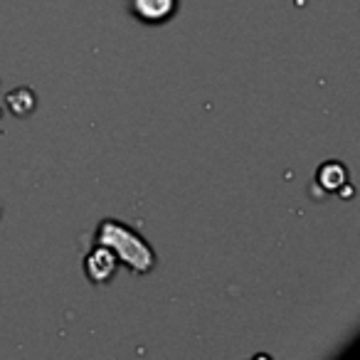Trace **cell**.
<instances>
[{
	"instance_id": "1",
	"label": "cell",
	"mask_w": 360,
	"mask_h": 360,
	"mask_svg": "<svg viewBox=\"0 0 360 360\" xmlns=\"http://www.w3.org/2000/svg\"><path fill=\"white\" fill-rule=\"evenodd\" d=\"M94 242L109 247L116 255V259L129 266L134 274H148V271H153L155 266L153 247L148 245V240L143 235H139L126 222L114 220V217L101 220L99 227H96Z\"/></svg>"
},
{
	"instance_id": "2",
	"label": "cell",
	"mask_w": 360,
	"mask_h": 360,
	"mask_svg": "<svg viewBox=\"0 0 360 360\" xmlns=\"http://www.w3.org/2000/svg\"><path fill=\"white\" fill-rule=\"evenodd\" d=\"M131 15L143 25H165L178 13L180 0H126Z\"/></svg>"
},
{
	"instance_id": "3",
	"label": "cell",
	"mask_w": 360,
	"mask_h": 360,
	"mask_svg": "<svg viewBox=\"0 0 360 360\" xmlns=\"http://www.w3.org/2000/svg\"><path fill=\"white\" fill-rule=\"evenodd\" d=\"M119 269L116 255L104 245H94L84 257V274L91 284H109Z\"/></svg>"
},
{
	"instance_id": "4",
	"label": "cell",
	"mask_w": 360,
	"mask_h": 360,
	"mask_svg": "<svg viewBox=\"0 0 360 360\" xmlns=\"http://www.w3.org/2000/svg\"><path fill=\"white\" fill-rule=\"evenodd\" d=\"M319 180H321V186H323V188L335 191V188H340L345 183V170L340 168L335 160H328V163L319 170Z\"/></svg>"
}]
</instances>
